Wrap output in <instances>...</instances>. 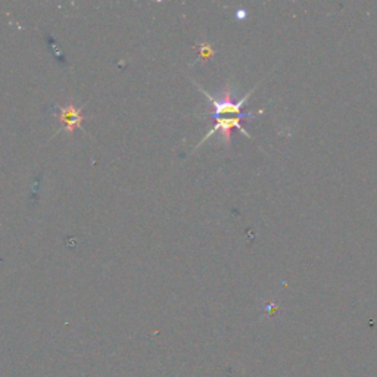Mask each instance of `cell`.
<instances>
[{
	"mask_svg": "<svg viewBox=\"0 0 377 377\" xmlns=\"http://www.w3.org/2000/svg\"><path fill=\"white\" fill-rule=\"evenodd\" d=\"M58 120L61 128L73 135L74 130H83V108H77L73 102H68L65 106H58Z\"/></svg>",
	"mask_w": 377,
	"mask_h": 377,
	"instance_id": "obj_2",
	"label": "cell"
},
{
	"mask_svg": "<svg viewBox=\"0 0 377 377\" xmlns=\"http://www.w3.org/2000/svg\"><path fill=\"white\" fill-rule=\"evenodd\" d=\"M198 52H199V59H209L212 55H214V49H212V46L209 43H201L198 46Z\"/></svg>",
	"mask_w": 377,
	"mask_h": 377,
	"instance_id": "obj_3",
	"label": "cell"
},
{
	"mask_svg": "<svg viewBox=\"0 0 377 377\" xmlns=\"http://www.w3.org/2000/svg\"><path fill=\"white\" fill-rule=\"evenodd\" d=\"M245 15H247V13H245V11H237V16H239V18H243Z\"/></svg>",
	"mask_w": 377,
	"mask_h": 377,
	"instance_id": "obj_4",
	"label": "cell"
},
{
	"mask_svg": "<svg viewBox=\"0 0 377 377\" xmlns=\"http://www.w3.org/2000/svg\"><path fill=\"white\" fill-rule=\"evenodd\" d=\"M262 112H264V109H259L257 112H249L248 116H245V117H218V118H214V121H216L214 127H212L208 131L206 136L201 140V143L198 146H201L212 135L220 133L221 139H223V143L228 147V146H230V140H232V130H235V128H237L240 133H243L245 136H248L251 139V135L242 125V120H249V118H252L255 116H259V113H262Z\"/></svg>",
	"mask_w": 377,
	"mask_h": 377,
	"instance_id": "obj_1",
	"label": "cell"
}]
</instances>
